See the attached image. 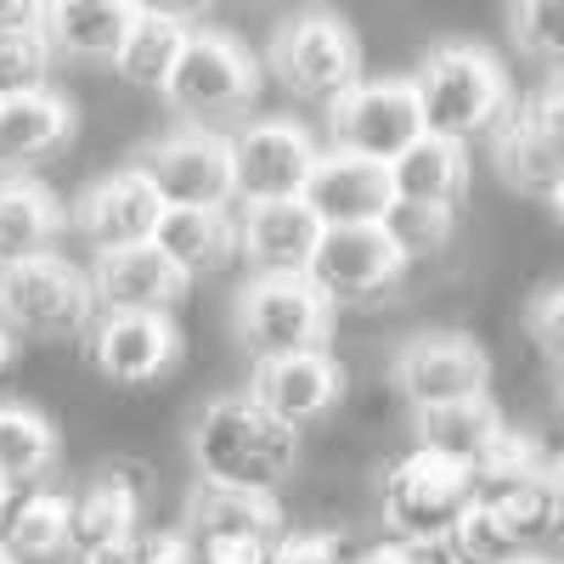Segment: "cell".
<instances>
[{"label": "cell", "instance_id": "8", "mask_svg": "<svg viewBox=\"0 0 564 564\" xmlns=\"http://www.w3.org/2000/svg\"><path fill=\"white\" fill-rule=\"evenodd\" d=\"M491 159L513 193L558 204V193H564V90H558V74L531 102H513V113L491 135Z\"/></svg>", "mask_w": 564, "mask_h": 564}, {"label": "cell", "instance_id": "27", "mask_svg": "<svg viewBox=\"0 0 564 564\" xmlns=\"http://www.w3.org/2000/svg\"><path fill=\"white\" fill-rule=\"evenodd\" d=\"M186 34H193V23H186L181 12H170V7H135L130 29L119 40V52H113V74L124 85H135V90H164Z\"/></svg>", "mask_w": 564, "mask_h": 564}, {"label": "cell", "instance_id": "32", "mask_svg": "<svg viewBox=\"0 0 564 564\" xmlns=\"http://www.w3.org/2000/svg\"><path fill=\"white\" fill-rule=\"evenodd\" d=\"M379 231L395 243V254L412 265V260H430L452 243L457 231V209H435V204H390Z\"/></svg>", "mask_w": 564, "mask_h": 564}, {"label": "cell", "instance_id": "20", "mask_svg": "<svg viewBox=\"0 0 564 564\" xmlns=\"http://www.w3.org/2000/svg\"><path fill=\"white\" fill-rule=\"evenodd\" d=\"M141 536V480L130 468H102L79 497H68V553L130 547Z\"/></svg>", "mask_w": 564, "mask_h": 564}, {"label": "cell", "instance_id": "22", "mask_svg": "<svg viewBox=\"0 0 564 564\" xmlns=\"http://www.w3.org/2000/svg\"><path fill=\"white\" fill-rule=\"evenodd\" d=\"M153 249L186 276H215L238 260V209H164Z\"/></svg>", "mask_w": 564, "mask_h": 564}, {"label": "cell", "instance_id": "17", "mask_svg": "<svg viewBox=\"0 0 564 564\" xmlns=\"http://www.w3.org/2000/svg\"><path fill=\"white\" fill-rule=\"evenodd\" d=\"M85 282H90V300H97V316H175V305L193 289L153 243L97 254Z\"/></svg>", "mask_w": 564, "mask_h": 564}, {"label": "cell", "instance_id": "31", "mask_svg": "<svg viewBox=\"0 0 564 564\" xmlns=\"http://www.w3.org/2000/svg\"><path fill=\"white\" fill-rule=\"evenodd\" d=\"M52 68H57V57H52V45H45V34H40V18L0 34V102L52 90Z\"/></svg>", "mask_w": 564, "mask_h": 564}, {"label": "cell", "instance_id": "43", "mask_svg": "<svg viewBox=\"0 0 564 564\" xmlns=\"http://www.w3.org/2000/svg\"><path fill=\"white\" fill-rule=\"evenodd\" d=\"M513 564H547V558L542 553H525V558H513Z\"/></svg>", "mask_w": 564, "mask_h": 564}, {"label": "cell", "instance_id": "39", "mask_svg": "<svg viewBox=\"0 0 564 564\" xmlns=\"http://www.w3.org/2000/svg\"><path fill=\"white\" fill-rule=\"evenodd\" d=\"M34 18H40V7H29V0H0V34L23 29V23H34Z\"/></svg>", "mask_w": 564, "mask_h": 564}, {"label": "cell", "instance_id": "35", "mask_svg": "<svg viewBox=\"0 0 564 564\" xmlns=\"http://www.w3.org/2000/svg\"><path fill=\"white\" fill-rule=\"evenodd\" d=\"M130 564H198V553L181 525H164V531H141L130 542Z\"/></svg>", "mask_w": 564, "mask_h": 564}, {"label": "cell", "instance_id": "40", "mask_svg": "<svg viewBox=\"0 0 564 564\" xmlns=\"http://www.w3.org/2000/svg\"><path fill=\"white\" fill-rule=\"evenodd\" d=\"M68 564H130V547H102V553H68Z\"/></svg>", "mask_w": 564, "mask_h": 564}, {"label": "cell", "instance_id": "42", "mask_svg": "<svg viewBox=\"0 0 564 564\" xmlns=\"http://www.w3.org/2000/svg\"><path fill=\"white\" fill-rule=\"evenodd\" d=\"M23 491H12V486H0V525H7V513H12V502H18Z\"/></svg>", "mask_w": 564, "mask_h": 564}, {"label": "cell", "instance_id": "15", "mask_svg": "<svg viewBox=\"0 0 564 564\" xmlns=\"http://www.w3.org/2000/svg\"><path fill=\"white\" fill-rule=\"evenodd\" d=\"M345 384H350V372H345L339 356H327V350H300V356L254 361L243 395H249L260 412H271L276 423H289V430L300 435L305 423H322L327 412L345 401Z\"/></svg>", "mask_w": 564, "mask_h": 564}, {"label": "cell", "instance_id": "7", "mask_svg": "<svg viewBox=\"0 0 564 564\" xmlns=\"http://www.w3.org/2000/svg\"><path fill=\"white\" fill-rule=\"evenodd\" d=\"M334 334V305H327L305 276H254L238 294V339L254 361L327 350Z\"/></svg>", "mask_w": 564, "mask_h": 564}, {"label": "cell", "instance_id": "37", "mask_svg": "<svg viewBox=\"0 0 564 564\" xmlns=\"http://www.w3.org/2000/svg\"><path fill=\"white\" fill-rule=\"evenodd\" d=\"M531 327H536V345L547 356H558V345H564V289H542V300L531 305Z\"/></svg>", "mask_w": 564, "mask_h": 564}, {"label": "cell", "instance_id": "12", "mask_svg": "<svg viewBox=\"0 0 564 564\" xmlns=\"http://www.w3.org/2000/svg\"><path fill=\"white\" fill-rule=\"evenodd\" d=\"M135 170L148 175L164 209H231V164L226 135L209 124H186L153 148H141Z\"/></svg>", "mask_w": 564, "mask_h": 564}, {"label": "cell", "instance_id": "44", "mask_svg": "<svg viewBox=\"0 0 564 564\" xmlns=\"http://www.w3.org/2000/svg\"><path fill=\"white\" fill-rule=\"evenodd\" d=\"M0 564H12V558H7V553H0Z\"/></svg>", "mask_w": 564, "mask_h": 564}, {"label": "cell", "instance_id": "11", "mask_svg": "<svg viewBox=\"0 0 564 564\" xmlns=\"http://www.w3.org/2000/svg\"><path fill=\"white\" fill-rule=\"evenodd\" d=\"M390 384L412 412L491 395V356L468 334H417L395 350Z\"/></svg>", "mask_w": 564, "mask_h": 564}, {"label": "cell", "instance_id": "16", "mask_svg": "<svg viewBox=\"0 0 564 564\" xmlns=\"http://www.w3.org/2000/svg\"><path fill=\"white\" fill-rule=\"evenodd\" d=\"M164 220V204L148 186L135 164L130 170H113L102 181H90L79 204H74V231L97 249V254H119V249H148L153 231Z\"/></svg>", "mask_w": 564, "mask_h": 564}, {"label": "cell", "instance_id": "5", "mask_svg": "<svg viewBox=\"0 0 564 564\" xmlns=\"http://www.w3.org/2000/svg\"><path fill=\"white\" fill-rule=\"evenodd\" d=\"M271 68H276L289 97L334 108L350 85H361V40L334 12H300L276 29Z\"/></svg>", "mask_w": 564, "mask_h": 564}, {"label": "cell", "instance_id": "28", "mask_svg": "<svg viewBox=\"0 0 564 564\" xmlns=\"http://www.w3.org/2000/svg\"><path fill=\"white\" fill-rule=\"evenodd\" d=\"M57 423L23 406V401H7L0 406V486H12V491H34L52 480V468H57Z\"/></svg>", "mask_w": 564, "mask_h": 564}, {"label": "cell", "instance_id": "3", "mask_svg": "<svg viewBox=\"0 0 564 564\" xmlns=\"http://www.w3.org/2000/svg\"><path fill=\"white\" fill-rule=\"evenodd\" d=\"M322 159V141L300 119H249L226 135L231 164V209L294 204Z\"/></svg>", "mask_w": 564, "mask_h": 564}, {"label": "cell", "instance_id": "36", "mask_svg": "<svg viewBox=\"0 0 564 564\" xmlns=\"http://www.w3.org/2000/svg\"><path fill=\"white\" fill-rule=\"evenodd\" d=\"M350 564H452V558L441 547H417V542L384 536V542H367L361 553H350Z\"/></svg>", "mask_w": 564, "mask_h": 564}, {"label": "cell", "instance_id": "41", "mask_svg": "<svg viewBox=\"0 0 564 564\" xmlns=\"http://www.w3.org/2000/svg\"><path fill=\"white\" fill-rule=\"evenodd\" d=\"M12 356H18V339L7 334V327H0V372H7V367H12Z\"/></svg>", "mask_w": 564, "mask_h": 564}, {"label": "cell", "instance_id": "33", "mask_svg": "<svg viewBox=\"0 0 564 564\" xmlns=\"http://www.w3.org/2000/svg\"><path fill=\"white\" fill-rule=\"evenodd\" d=\"M508 34L525 57L558 63L564 57V7H553V0H525V7L508 12Z\"/></svg>", "mask_w": 564, "mask_h": 564}, {"label": "cell", "instance_id": "24", "mask_svg": "<svg viewBox=\"0 0 564 564\" xmlns=\"http://www.w3.org/2000/svg\"><path fill=\"white\" fill-rule=\"evenodd\" d=\"M57 231H63V204L52 186H40L29 175L0 181V271L57 254Z\"/></svg>", "mask_w": 564, "mask_h": 564}, {"label": "cell", "instance_id": "6", "mask_svg": "<svg viewBox=\"0 0 564 564\" xmlns=\"http://www.w3.org/2000/svg\"><path fill=\"white\" fill-rule=\"evenodd\" d=\"M379 502H384V531L395 542L441 547L446 531L463 520V508L475 502V480H468V468L441 463V457L412 446L406 457H395L384 468Z\"/></svg>", "mask_w": 564, "mask_h": 564}, {"label": "cell", "instance_id": "13", "mask_svg": "<svg viewBox=\"0 0 564 564\" xmlns=\"http://www.w3.org/2000/svg\"><path fill=\"white\" fill-rule=\"evenodd\" d=\"M401 276H406V260L395 254V243L379 226H322V238L311 249V265H305V282L334 311L379 300Z\"/></svg>", "mask_w": 564, "mask_h": 564}, {"label": "cell", "instance_id": "21", "mask_svg": "<svg viewBox=\"0 0 564 564\" xmlns=\"http://www.w3.org/2000/svg\"><path fill=\"white\" fill-rule=\"evenodd\" d=\"M508 435V417L497 412L491 395L480 401H452V406H430V412H412V446L430 452L441 463H457V468H475L497 452V441Z\"/></svg>", "mask_w": 564, "mask_h": 564}, {"label": "cell", "instance_id": "1", "mask_svg": "<svg viewBox=\"0 0 564 564\" xmlns=\"http://www.w3.org/2000/svg\"><path fill=\"white\" fill-rule=\"evenodd\" d=\"M193 463H198L204 486L276 497L282 486H289L294 463H300V435L289 430V423H276L271 412H260L243 390H231V395H215L198 412Z\"/></svg>", "mask_w": 564, "mask_h": 564}, {"label": "cell", "instance_id": "26", "mask_svg": "<svg viewBox=\"0 0 564 564\" xmlns=\"http://www.w3.org/2000/svg\"><path fill=\"white\" fill-rule=\"evenodd\" d=\"M193 542H276L289 531L276 497H254V491H220V486H198V497L186 502V525Z\"/></svg>", "mask_w": 564, "mask_h": 564}, {"label": "cell", "instance_id": "19", "mask_svg": "<svg viewBox=\"0 0 564 564\" xmlns=\"http://www.w3.org/2000/svg\"><path fill=\"white\" fill-rule=\"evenodd\" d=\"M316 238H322V226L300 198L238 209V260H249L254 276H305Z\"/></svg>", "mask_w": 564, "mask_h": 564}, {"label": "cell", "instance_id": "38", "mask_svg": "<svg viewBox=\"0 0 564 564\" xmlns=\"http://www.w3.org/2000/svg\"><path fill=\"white\" fill-rule=\"evenodd\" d=\"M193 553L198 564H271V542H193Z\"/></svg>", "mask_w": 564, "mask_h": 564}, {"label": "cell", "instance_id": "23", "mask_svg": "<svg viewBox=\"0 0 564 564\" xmlns=\"http://www.w3.org/2000/svg\"><path fill=\"white\" fill-rule=\"evenodd\" d=\"M130 12L135 7H124V0H52V7H40V34L52 45V57L113 63Z\"/></svg>", "mask_w": 564, "mask_h": 564}, {"label": "cell", "instance_id": "2", "mask_svg": "<svg viewBox=\"0 0 564 564\" xmlns=\"http://www.w3.org/2000/svg\"><path fill=\"white\" fill-rule=\"evenodd\" d=\"M417 97V119L423 135H441L452 148H468V141H491L497 124L513 113V85L508 68L480 52V45H441L417 63V74L406 79Z\"/></svg>", "mask_w": 564, "mask_h": 564}, {"label": "cell", "instance_id": "29", "mask_svg": "<svg viewBox=\"0 0 564 564\" xmlns=\"http://www.w3.org/2000/svg\"><path fill=\"white\" fill-rule=\"evenodd\" d=\"M74 135V102L57 90L0 102V164H34Z\"/></svg>", "mask_w": 564, "mask_h": 564}, {"label": "cell", "instance_id": "10", "mask_svg": "<svg viewBox=\"0 0 564 564\" xmlns=\"http://www.w3.org/2000/svg\"><path fill=\"white\" fill-rule=\"evenodd\" d=\"M254 90H260V63L243 45L220 29H193L159 97L170 108H181L186 119H209V113L249 108Z\"/></svg>", "mask_w": 564, "mask_h": 564}, {"label": "cell", "instance_id": "9", "mask_svg": "<svg viewBox=\"0 0 564 564\" xmlns=\"http://www.w3.org/2000/svg\"><path fill=\"white\" fill-rule=\"evenodd\" d=\"M417 135H423V119H417L412 85L406 79H361L327 108L322 148L345 153V159H367V164H390Z\"/></svg>", "mask_w": 564, "mask_h": 564}, {"label": "cell", "instance_id": "4", "mask_svg": "<svg viewBox=\"0 0 564 564\" xmlns=\"http://www.w3.org/2000/svg\"><path fill=\"white\" fill-rule=\"evenodd\" d=\"M97 322V300L79 265L40 254L0 271V327L12 339H74Z\"/></svg>", "mask_w": 564, "mask_h": 564}, {"label": "cell", "instance_id": "34", "mask_svg": "<svg viewBox=\"0 0 564 564\" xmlns=\"http://www.w3.org/2000/svg\"><path fill=\"white\" fill-rule=\"evenodd\" d=\"M271 564H350V547L345 536L334 531H316V525H289L276 542H271Z\"/></svg>", "mask_w": 564, "mask_h": 564}, {"label": "cell", "instance_id": "18", "mask_svg": "<svg viewBox=\"0 0 564 564\" xmlns=\"http://www.w3.org/2000/svg\"><path fill=\"white\" fill-rule=\"evenodd\" d=\"M300 204L316 215V226H379L390 209V181L384 164H367V159H345V153H327L316 159L311 181Z\"/></svg>", "mask_w": 564, "mask_h": 564}, {"label": "cell", "instance_id": "14", "mask_svg": "<svg viewBox=\"0 0 564 564\" xmlns=\"http://www.w3.org/2000/svg\"><path fill=\"white\" fill-rule=\"evenodd\" d=\"M85 356L113 390H148L170 379L181 361L175 316H97L85 327Z\"/></svg>", "mask_w": 564, "mask_h": 564}, {"label": "cell", "instance_id": "30", "mask_svg": "<svg viewBox=\"0 0 564 564\" xmlns=\"http://www.w3.org/2000/svg\"><path fill=\"white\" fill-rule=\"evenodd\" d=\"M0 553L12 564H57L68 553V497L52 486L23 491L0 525Z\"/></svg>", "mask_w": 564, "mask_h": 564}, {"label": "cell", "instance_id": "25", "mask_svg": "<svg viewBox=\"0 0 564 564\" xmlns=\"http://www.w3.org/2000/svg\"><path fill=\"white\" fill-rule=\"evenodd\" d=\"M384 181H390V204L457 209L463 186H468V148H452L441 135H417L406 153L384 164Z\"/></svg>", "mask_w": 564, "mask_h": 564}]
</instances>
